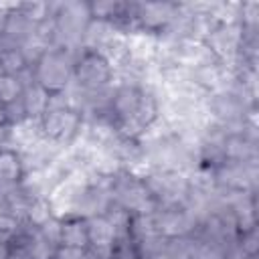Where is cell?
Returning a JSON list of instances; mask_svg holds the SVG:
<instances>
[{
	"mask_svg": "<svg viewBox=\"0 0 259 259\" xmlns=\"http://www.w3.org/2000/svg\"><path fill=\"white\" fill-rule=\"evenodd\" d=\"M77 75H79V79H83L85 85H101V83H105L107 77H109V67H107V63H105L99 55L89 53V55H85V59L79 63Z\"/></svg>",
	"mask_w": 259,
	"mask_h": 259,
	"instance_id": "obj_1",
	"label": "cell"
},
{
	"mask_svg": "<svg viewBox=\"0 0 259 259\" xmlns=\"http://www.w3.org/2000/svg\"><path fill=\"white\" fill-rule=\"evenodd\" d=\"M45 130L47 134L55 138H63L67 134H73L77 127V115L71 109H53L45 111Z\"/></svg>",
	"mask_w": 259,
	"mask_h": 259,
	"instance_id": "obj_2",
	"label": "cell"
},
{
	"mask_svg": "<svg viewBox=\"0 0 259 259\" xmlns=\"http://www.w3.org/2000/svg\"><path fill=\"white\" fill-rule=\"evenodd\" d=\"M18 158L12 152H0V180H18Z\"/></svg>",
	"mask_w": 259,
	"mask_h": 259,
	"instance_id": "obj_3",
	"label": "cell"
},
{
	"mask_svg": "<svg viewBox=\"0 0 259 259\" xmlns=\"http://www.w3.org/2000/svg\"><path fill=\"white\" fill-rule=\"evenodd\" d=\"M20 97V87L18 83L10 77V75H4L0 77V105H6V103H12Z\"/></svg>",
	"mask_w": 259,
	"mask_h": 259,
	"instance_id": "obj_4",
	"label": "cell"
}]
</instances>
